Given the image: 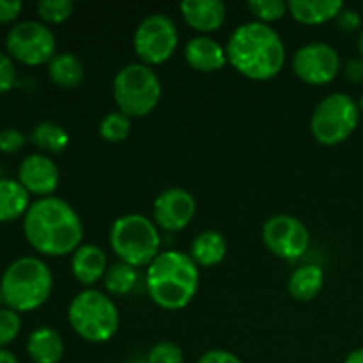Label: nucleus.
<instances>
[{"instance_id":"obj_1","label":"nucleus","mask_w":363,"mask_h":363,"mask_svg":"<svg viewBox=\"0 0 363 363\" xmlns=\"http://www.w3.org/2000/svg\"><path fill=\"white\" fill-rule=\"evenodd\" d=\"M23 234L39 254L64 257L82 245L84 223L69 202L52 195L32 202L23 216Z\"/></svg>"},{"instance_id":"obj_2","label":"nucleus","mask_w":363,"mask_h":363,"mask_svg":"<svg viewBox=\"0 0 363 363\" xmlns=\"http://www.w3.org/2000/svg\"><path fill=\"white\" fill-rule=\"evenodd\" d=\"M227 62L245 78L266 82L286 64V45L279 32L261 21H247L233 30L225 45Z\"/></svg>"},{"instance_id":"obj_3","label":"nucleus","mask_w":363,"mask_h":363,"mask_svg":"<svg viewBox=\"0 0 363 363\" xmlns=\"http://www.w3.org/2000/svg\"><path fill=\"white\" fill-rule=\"evenodd\" d=\"M199 266L190 254L179 250L160 252L145 272L149 298L165 311H181L188 307L199 291Z\"/></svg>"},{"instance_id":"obj_4","label":"nucleus","mask_w":363,"mask_h":363,"mask_svg":"<svg viewBox=\"0 0 363 363\" xmlns=\"http://www.w3.org/2000/svg\"><path fill=\"white\" fill-rule=\"evenodd\" d=\"M4 303L18 312H32L48 301L53 291V275L39 257H20L11 262L0 280Z\"/></svg>"},{"instance_id":"obj_5","label":"nucleus","mask_w":363,"mask_h":363,"mask_svg":"<svg viewBox=\"0 0 363 363\" xmlns=\"http://www.w3.org/2000/svg\"><path fill=\"white\" fill-rule=\"evenodd\" d=\"M67 321L80 339L92 344H105L116 337L121 318L117 305L108 294L89 287L71 300Z\"/></svg>"},{"instance_id":"obj_6","label":"nucleus","mask_w":363,"mask_h":363,"mask_svg":"<svg viewBox=\"0 0 363 363\" xmlns=\"http://www.w3.org/2000/svg\"><path fill=\"white\" fill-rule=\"evenodd\" d=\"M108 240L119 261L133 268L151 264L158 257L162 245L155 222L138 213L119 216L110 227Z\"/></svg>"},{"instance_id":"obj_7","label":"nucleus","mask_w":363,"mask_h":363,"mask_svg":"<svg viewBox=\"0 0 363 363\" xmlns=\"http://www.w3.org/2000/svg\"><path fill=\"white\" fill-rule=\"evenodd\" d=\"M112 94L119 112L133 117H145L162 99V82L151 66L142 62L126 64L113 78Z\"/></svg>"},{"instance_id":"obj_8","label":"nucleus","mask_w":363,"mask_h":363,"mask_svg":"<svg viewBox=\"0 0 363 363\" xmlns=\"http://www.w3.org/2000/svg\"><path fill=\"white\" fill-rule=\"evenodd\" d=\"M360 123V105L346 92H332L318 103L311 117L312 137L323 145H339Z\"/></svg>"},{"instance_id":"obj_9","label":"nucleus","mask_w":363,"mask_h":363,"mask_svg":"<svg viewBox=\"0 0 363 363\" xmlns=\"http://www.w3.org/2000/svg\"><path fill=\"white\" fill-rule=\"evenodd\" d=\"M179 32L172 18L163 13L145 16L133 34V50L142 64L160 66L176 53Z\"/></svg>"},{"instance_id":"obj_10","label":"nucleus","mask_w":363,"mask_h":363,"mask_svg":"<svg viewBox=\"0 0 363 363\" xmlns=\"http://www.w3.org/2000/svg\"><path fill=\"white\" fill-rule=\"evenodd\" d=\"M6 50L11 59L25 66H41L57 55V39L48 25L25 20L9 28L6 35Z\"/></svg>"},{"instance_id":"obj_11","label":"nucleus","mask_w":363,"mask_h":363,"mask_svg":"<svg viewBox=\"0 0 363 363\" xmlns=\"http://www.w3.org/2000/svg\"><path fill=\"white\" fill-rule=\"evenodd\" d=\"M262 243L275 257L296 261L311 247V233L296 216L273 215L262 225Z\"/></svg>"},{"instance_id":"obj_12","label":"nucleus","mask_w":363,"mask_h":363,"mask_svg":"<svg viewBox=\"0 0 363 363\" xmlns=\"http://www.w3.org/2000/svg\"><path fill=\"white\" fill-rule=\"evenodd\" d=\"M293 71L308 85H325L335 80L340 71V55L328 43H307L293 55Z\"/></svg>"},{"instance_id":"obj_13","label":"nucleus","mask_w":363,"mask_h":363,"mask_svg":"<svg viewBox=\"0 0 363 363\" xmlns=\"http://www.w3.org/2000/svg\"><path fill=\"white\" fill-rule=\"evenodd\" d=\"M197 213V202L190 191L183 188H167L152 204V215H155L156 225L169 233L183 230L190 225Z\"/></svg>"},{"instance_id":"obj_14","label":"nucleus","mask_w":363,"mask_h":363,"mask_svg":"<svg viewBox=\"0 0 363 363\" xmlns=\"http://www.w3.org/2000/svg\"><path fill=\"white\" fill-rule=\"evenodd\" d=\"M59 167L50 156L35 155L27 156L20 163L18 169V181L30 195H38L39 199L52 197L53 191L59 186Z\"/></svg>"},{"instance_id":"obj_15","label":"nucleus","mask_w":363,"mask_h":363,"mask_svg":"<svg viewBox=\"0 0 363 363\" xmlns=\"http://www.w3.org/2000/svg\"><path fill=\"white\" fill-rule=\"evenodd\" d=\"M179 11L184 23L201 35L218 30L227 18V6L222 0H184Z\"/></svg>"},{"instance_id":"obj_16","label":"nucleus","mask_w":363,"mask_h":363,"mask_svg":"<svg viewBox=\"0 0 363 363\" xmlns=\"http://www.w3.org/2000/svg\"><path fill=\"white\" fill-rule=\"evenodd\" d=\"M184 60L201 73H215L227 64V52L216 39L209 35H195L184 45Z\"/></svg>"},{"instance_id":"obj_17","label":"nucleus","mask_w":363,"mask_h":363,"mask_svg":"<svg viewBox=\"0 0 363 363\" xmlns=\"http://www.w3.org/2000/svg\"><path fill=\"white\" fill-rule=\"evenodd\" d=\"M106 269H108L106 254L96 245L82 243L71 254V273L74 280L87 289L94 286L99 279H105Z\"/></svg>"},{"instance_id":"obj_18","label":"nucleus","mask_w":363,"mask_h":363,"mask_svg":"<svg viewBox=\"0 0 363 363\" xmlns=\"http://www.w3.org/2000/svg\"><path fill=\"white\" fill-rule=\"evenodd\" d=\"M344 4L340 0H291L287 2V11L303 25H321L330 20H335Z\"/></svg>"},{"instance_id":"obj_19","label":"nucleus","mask_w":363,"mask_h":363,"mask_svg":"<svg viewBox=\"0 0 363 363\" xmlns=\"http://www.w3.org/2000/svg\"><path fill=\"white\" fill-rule=\"evenodd\" d=\"M27 353L34 363H60L64 357L62 337L50 326H39L28 335Z\"/></svg>"},{"instance_id":"obj_20","label":"nucleus","mask_w":363,"mask_h":363,"mask_svg":"<svg viewBox=\"0 0 363 363\" xmlns=\"http://www.w3.org/2000/svg\"><path fill=\"white\" fill-rule=\"evenodd\" d=\"M227 255V240L218 230H202L194 238L190 247V257L202 268L220 264Z\"/></svg>"},{"instance_id":"obj_21","label":"nucleus","mask_w":363,"mask_h":363,"mask_svg":"<svg viewBox=\"0 0 363 363\" xmlns=\"http://www.w3.org/2000/svg\"><path fill=\"white\" fill-rule=\"evenodd\" d=\"M30 194L18 179H0V223L14 222L30 208Z\"/></svg>"},{"instance_id":"obj_22","label":"nucleus","mask_w":363,"mask_h":363,"mask_svg":"<svg viewBox=\"0 0 363 363\" xmlns=\"http://www.w3.org/2000/svg\"><path fill=\"white\" fill-rule=\"evenodd\" d=\"M325 286V273L318 264H305L294 269L287 282V291L296 301H312Z\"/></svg>"},{"instance_id":"obj_23","label":"nucleus","mask_w":363,"mask_h":363,"mask_svg":"<svg viewBox=\"0 0 363 363\" xmlns=\"http://www.w3.org/2000/svg\"><path fill=\"white\" fill-rule=\"evenodd\" d=\"M48 77L57 87L77 89L85 78L84 64L74 53H57L48 62Z\"/></svg>"},{"instance_id":"obj_24","label":"nucleus","mask_w":363,"mask_h":363,"mask_svg":"<svg viewBox=\"0 0 363 363\" xmlns=\"http://www.w3.org/2000/svg\"><path fill=\"white\" fill-rule=\"evenodd\" d=\"M32 142L41 151L50 152V155H60L69 145V135L60 124L43 121V123L35 124L34 131H32Z\"/></svg>"},{"instance_id":"obj_25","label":"nucleus","mask_w":363,"mask_h":363,"mask_svg":"<svg viewBox=\"0 0 363 363\" xmlns=\"http://www.w3.org/2000/svg\"><path fill=\"white\" fill-rule=\"evenodd\" d=\"M138 284V272L126 262H113L105 273V289L113 296L130 294Z\"/></svg>"},{"instance_id":"obj_26","label":"nucleus","mask_w":363,"mask_h":363,"mask_svg":"<svg viewBox=\"0 0 363 363\" xmlns=\"http://www.w3.org/2000/svg\"><path fill=\"white\" fill-rule=\"evenodd\" d=\"M98 131L103 140L110 142V144H119V142L126 140L130 135L131 119L119 110H113L99 121Z\"/></svg>"},{"instance_id":"obj_27","label":"nucleus","mask_w":363,"mask_h":363,"mask_svg":"<svg viewBox=\"0 0 363 363\" xmlns=\"http://www.w3.org/2000/svg\"><path fill=\"white\" fill-rule=\"evenodd\" d=\"M39 18L46 23L59 25L69 20L74 11V4L71 0H41L35 6Z\"/></svg>"},{"instance_id":"obj_28","label":"nucleus","mask_w":363,"mask_h":363,"mask_svg":"<svg viewBox=\"0 0 363 363\" xmlns=\"http://www.w3.org/2000/svg\"><path fill=\"white\" fill-rule=\"evenodd\" d=\"M247 7L257 18V21L266 25H269L272 21L282 20L289 13L287 4L282 2V0H250Z\"/></svg>"},{"instance_id":"obj_29","label":"nucleus","mask_w":363,"mask_h":363,"mask_svg":"<svg viewBox=\"0 0 363 363\" xmlns=\"http://www.w3.org/2000/svg\"><path fill=\"white\" fill-rule=\"evenodd\" d=\"M21 332V318L18 312L4 307L0 308V350L13 344Z\"/></svg>"},{"instance_id":"obj_30","label":"nucleus","mask_w":363,"mask_h":363,"mask_svg":"<svg viewBox=\"0 0 363 363\" xmlns=\"http://www.w3.org/2000/svg\"><path fill=\"white\" fill-rule=\"evenodd\" d=\"M147 363H184V354L177 344L162 340L147 353Z\"/></svg>"},{"instance_id":"obj_31","label":"nucleus","mask_w":363,"mask_h":363,"mask_svg":"<svg viewBox=\"0 0 363 363\" xmlns=\"http://www.w3.org/2000/svg\"><path fill=\"white\" fill-rule=\"evenodd\" d=\"M25 145V135L14 128H6L0 131V152L6 155H14L21 151Z\"/></svg>"},{"instance_id":"obj_32","label":"nucleus","mask_w":363,"mask_h":363,"mask_svg":"<svg viewBox=\"0 0 363 363\" xmlns=\"http://www.w3.org/2000/svg\"><path fill=\"white\" fill-rule=\"evenodd\" d=\"M16 85V67L7 53L0 52V94Z\"/></svg>"},{"instance_id":"obj_33","label":"nucleus","mask_w":363,"mask_h":363,"mask_svg":"<svg viewBox=\"0 0 363 363\" xmlns=\"http://www.w3.org/2000/svg\"><path fill=\"white\" fill-rule=\"evenodd\" d=\"M335 23H337V27L340 28V30L353 32V30H357V28L362 25V16H360V13H358V11L347 9V7H344V9L339 13V16L335 18Z\"/></svg>"},{"instance_id":"obj_34","label":"nucleus","mask_w":363,"mask_h":363,"mask_svg":"<svg viewBox=\"0 0 363 363\" xmlns=\"http://www.w3.org/2000/svg\"><path fill=\"white\" fill-rule=\"evenodd\" d=\"M21 9H23V4L20 0H0V25L16 20Z\"/></svg>"},{"instance_id":"obj_35","label":"nucleus","mask_w":363,"mask_h":363,"mask_svg":"<svg viewBox=\"0 0 363 363\" xmlns=\"http://www.w3.org/2000/svg\"><path fill=\"white\" fill-rule=\"evenodd\" d=\"M197 363H243L234 353L225 350H211L206 351Z\"/></svg>"},{"instance_id":"obj_36","label":"nucleus","mask_w":363,"mask_h":363,"mask_svg":"<svg viewBox=\"0 0 363 363\" xmlns=\"http://www.w3.org/2000/svg\"><path fill=\"white\" fill-rule=\"evenodd\" d=\"M346 74H347V78L353 82L363 80V60H360V59L350 60V62H347V67H346Z\"/></svg>"},{"instance_id":"obj_37","label":"nucleus","mask_w":363,"mask_h":363,"mask_svg":"<svg viewBox=\"0 0 363 363\" xmlns=\"http://www.w3.org/2000/svg\"><path fill=\"white\" fill-rule=\"evenodd\" d=\"M344 363H363V347L351 351V353L347 354L346 360H344Z\"/></svg>"},{"instance_id":"obj_38","label":"nucleus","mask_w":363,"mask_h":363,"mask_svg":"<svg viewBox=\"0 0 363 363\" xmlns=\"http://www.w3.org/2000/svg\"><path fill=\"white\" fill-rule=\"evenodd\" d=\"M0 363H18V358L11 351L0 350Z\"/></svg>"},{"instance_id":"obj_39","label":"nucleus","mask_w":363,"mask_h":363,"mask_svg":"<svg viewBox=\"0 0 363 363\" xmlns=\"http://www.w3.org/2000/svg\"><path fill=\"white\" fill-rule=\"evenodd\" d=\"M358 48H360V52H362V55H363V28H362L360 35H358Z\"/></svg>"},{"instance_id":"obj_40","label":"nucleus","mask_w":363,"mask_h":363,"mask_svg":"<svg viewBox=\"0 0 363 363\" xmlns=\"http://www.w3.org/2000/svg\"><path fill=\"white\" fill-rule=\"evenodd\" d=\"M4 303V298H2V291H0V305H2ZM0 308H2V307H0Z\"/></svg>"},{"instance_id":"obj_41","label":"nucleus","mask_w":363,"mask_h":363,"mask_svg":"<svg viewBox=\"0 0 363 363\" xmlns=\"http://www.w3.org/2000/svg\"><path fill=\"white\" fill-rule=\"evenodd\" d=\"M360 106L363 108V98H362V101H360Z\"/></svg>"}]
</instances>
